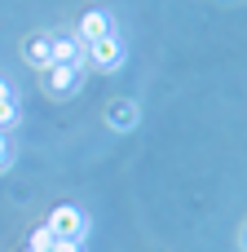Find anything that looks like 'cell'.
Here are the masks:
<instances>
[{
    "label": "cell",
    "instance_id": "cell-10",
    "mask_svg": "<svg viewBox=\"0 0 247 252\" xmlns=\"http://www.w3.org/2000/svg\"><path fill=\"white\" fill-rule=\"evenodd\" d=\"M44 252H84V244H71V239H53Z\"/></svg>",
    "mask_w": 247,
    "mask_h": 252
},
{
    "label": "cell",
    "instance_id": "cell-4",
    "mask_svg": "<svg viewBox=\"0 0 247 252\" xmlns=\"http://www.w3.org/2000/svg\"><path fill=\"white\" fill-rule=\"evenodd\" d=\"M49 53H53V66H80L84 62L80 35H49Z\"/></svg>",
    "mask_w": 247,
    "mask_h": 252
},
{
    "label": "cell",
    "instance_id": "cell-6",
    "mask_svg": "<svg viewBox=\"0 0 247 252\" xmlns=\"http://www.w3.org/2000/svg\"><path fill=\"white\" fill-rule=\"evenodd\" d=\"M22 58H27L35 71H49V66H53V53H49V35H27V40H22Z\"/></svg>",
    "mask_w": 247,
    "mask_h": 252
},
{
    "label": "cell",
    "instance_id": "cell-12",
    "mask_svg": "<svg viewBox=\"0 0 247 252\" xmlns=\"http://www.w3.org/2000/svg\"><path fill=\"white\" fill-rule=\"evenodd\" d=\"M243 252H247V226H243Z\"/></svg>",
    "mask_w": 247,
    "mask_h": 252
},
{
    "label": "cell",
    "instance_id": "cell-7",
    "mask_svg": "<svg viewBox=\"0 0 247 252\" xmlns=\"http://www.w3.org/2000/svg\"><path fill=\"white\" fill-rule=\"evenodd\" d=\"M137 102H128V97H119V102H110L106 106V124L110 128H137Z\"/></svg>",
    "mask_w": 247,
    "mask_h": 252
},
{
    "label": "cell",
    "instance_id": "cell-13",
    "mask_svg": "<svg viewBox=\"0 0 247 252\" xmlns=\"http://www.w3.org/2000/svg\"><path fill=\"white\" fill-rule=\"evenodd\" d=\"M27 252H40V248H27Z\"/></svg>",
    "mask_w": 247,
    "mask_h": 252
},
{
    "label": "cell",
    "instance_id": "cell-3",
    "mask_svg": "<svg viewBox=\"0 0 247 252\" xmlns=\"http://www.w3.org/2000/svg\"><path fill=\"white\" fill-rule=\"evenodd\" d=\"M80 66H49L44 71V89L53 93V97H71L75 89H80Z\"/></svg>",
    "mask_w": 247,
    "mask_h": 252
},
{
    "label": "cell",
    "instance_id": "cell-1",
    "mask_svg": "<svg viewBox=\"0 0 247 252\" xmlns=\"http://www.w3.org/2000/svg\"><path fill=\"white\" fill-rule=\"evenodd\" d=\"M49 235L53 239H71V244H84V235H88V213L84 208H75V204H57L53 213H49Z\"/></svg>",
    "mask_w": 247,
    "mask_h": 252
},
{
    "label": "cell",
    "instance_id": "cell-5",
    "mask_svg": "<svg viewBox=\"0 0 247 252\" xmlns=\"http://www.w3.org/2000/svg\"><path fill=\"white\" fill-rule=\"evenodd\" d=\"M115 31V22L102 13V9H88L84 18H80V40L84 44H93V40H102V35H110Z\"/></svg>",
    "mask_w": 247,
    "mask_h": 252
},
{
    "label": "cell",
    "instance_id": "cell-8",
    "mask_svg": "<svg viewBox=\"0 0 247 252\" xmlns=\"http://www.w3.org/2000/svg\"><path fill=\"white\" fill-rule=\"evenodd\" d=\"M9 124H18V97H13L9 84H0V133H4Z\"/></svg>",
    "mask_w": 247,
    "mask_h": 252
},
{
    "label": "cell",
    "instance_id": "cell-2",
    "mask_svg": "<svg viewBox=\"0 0 247 252\" xmlns=\"http://www.w3.org/2000/svg\"><path fill=\"white\" fill-rule=\"evenodd\" d=\"M88 58H93V66H102V71H115V66L124 62V40L110 31V35H102V40L88 44Z\"/></svg>",
    "mask_w": 247,
    "mask_h": 252
},
{
    "label": "cell",
    "instance_id": "cell-11",
    "mask_svg": "<svg viewBox=\"0 0 247 252\" xmlns=\"http://www.w3.org/2000/svg\"><path fill=\"white\" fill-rule=\"evenodd\" d=\"M13 164V146H9V137L0 133V168H9Z\"/></svg>",
    "mask_w": 247,
    "mask_h": 252
},
{
    "label": "cell",
    "instance_id": "cell-9",
    "mask_svg": "<svg viewBox=\"0 0 247 252\" xmlns=\"http://www.w3.org/2000/svg\"><path fill=\"white\" fill-rule=\"evenodd\" d=\"M49 244H53V235H49V226H35V235H31V248H49Z\"/></svg>",
    "mask_w": 247,
    "mask_h": 252
}]
</instances>
